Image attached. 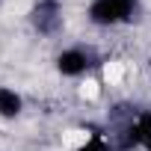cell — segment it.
Listing matches in <instances>:
<instances>
[{
    "instance_id": "7a4b0ae2",
    "label": "cell",
    "mask_w": 151,
    "mask_h": 151,
    "mask_svg": "<svg viewBox=\"0 0 151 151\" xmlns=\"http://www.w3.org/2000/svg\"><path fill=\"white\" fill-rule=\"evenodd\" d=\"M33 21L42 33H53L59 24V3L56 0H42V3L33 9Z\"/></svg>"
},
{
    "instance_id": "6da1fadb",
    "label": "cell",
    "mask_w": 151,
    "mask_h": 151,
    "mask_svg": "<svg viewBox=\"0 0 151 151\" xmlns=\"http://www.w3.org/2000/svg\"><path fill=\"white\" fill-rule=\"evenodd\" d=\"M133 12V0H95L89 18L95 24H119Z\"/></svg>"
},
{
    "instance_id": "5b68a950",
    "label": "cell",
    "mask_w": 151,
    "mask_h": 151,
    "mask_svg": "<svg viewBox=\"0 0 151 151\" xmlns=\"http://www.w3.org/2000/svg\"><path fill=\"white\" fill-rule=\"evenodd\" d=\"M136 130H139V142L145 145V151H151V113H145V116L139 119Z\"/></svg>"
},
{
    "instance_id": "3957f363",
    "label": "cell",
    "mask_w": 151,
    "mask_h": 151,
    "mask_svg": "<svg viewBox=\"0 0 151 151\" xmlns=\"http://www.w3.org/2000/svg\"><path fill=\"white\" fill-rule=\"evenodd\" d=\"M86 65H89V56L83 50H62L59 59H56V68L62 74H71V77H74V74H83Z\"/></svg>"
},
{
    "instance_id": "8992f818",
    "label": "cell",
    "mask_w": 151,
    "mask_h": 151,
    "mask_svg": "<svg viewBox=\"0 0 151 151\" xmlns=\"http://www.w3.org/2000/svg\"><path fill=\"white\" fill-rule=\"evenodd\" d=\"M80 151H110V148H107V145H104L101 139H92V142H86V145H83Z\"/></svg>"
},
{
    "instance_id": "277c9868",
    "label": "cell",
    "mask_w": 151,
    "mask_h": 151,
    "mask_svg": "<svg viewBox=\"0 0 151 151\" xmlns=\"http://www.w3.org/2000/svg\"><path fill=\"white\" fill-rule=\"evenodd\" d=\"M21 113V98L12 89H0V116L3 119H15Z\"/></svg>"
}]
</instances>
